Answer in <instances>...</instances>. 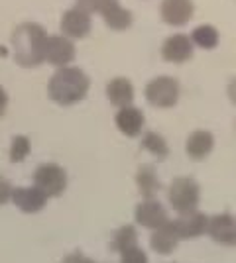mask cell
Segmentation results:
<instances>
[{
    "label": "cell",
    "mask_w": 236,
    "mask_h": 263,
    "mask_svg": "<svg viewBox=\"0 0 236 263\" xmlns=\"http://www.w3.org/2000/svg\"><path fill=\"white\" fill-rule=\"evenodd\" d=\"M193 51H195V45L187 33H171L161 44V59L175 65L189 61L193 57Z\"/></svg>",
    "instance_id": "9"
},
{
    "label": "cell",
    "mask_w": 236,
    "mask_h": 263,
    "mask_svg": "<svg viewBox=\"0 0 236 263\" xmlns=\"http://www.w3.org/2000/svg\"><path fill=\"white\" fill-rule=\"evenodd\" d=\"M142 147H144V152H148V154L157 157V159H164V157L169 155L168 140L156 130H148L142 136Z\"/></svg>",
    "instance_id": "22"
},
{
    "label": "cell",
    "mask_w": 236,
    "mask_h": 263,
    "mask_svg": "<svg viewBox=\"0 0 236 263\" xmlns=\"http://www.w3.org/2000/svg\"><path fill=\"white\" fill-rule=\"evenodd\" d=\"M6 106H8V92L0 87V114H4Z\"/></svg>",
    "instance_id": "29"
},
{
    "label": "cell",
    "mask_w": 236,
    "mask_h": 263,
    "mask_svg": "<svg viewBox=\"0 0 236 263\" xmlns=\"http://www.w3.org/2000/svg\"><path fill=\"white\" fill-rule=\"evenodd\" d=\"M47 200L40 189L32 186H14L12 193V204L24 214H38L47 206Z\"/></svg>",
    "instance_id": "12"
},
{
    "label": "cell",
    "mask_w": 236,
    "mask_h": 263,
    "mask_svg": "<svg viewBox=\"0 0 236 263\" xmlns=\"http://www.w3.org/2000/svg\"><path fill=\"white\" fill-rule=\"evenodd\" d=\"M32 181H34L35 189H40L47 198H53V197L57 198L65 193L69 177H67V171L61 165L44 163L34 171Z\"/></svg>",
    "instance_id": "5"
},
{
    "label": "cell",
    "mask_w": 236,
    "mask_h": 263,
    "mask_svg": "<svg viewBox=\"0 0 236 263\" xmlns=\"http://www.w3.org/2000/svg\"><path fill=\"white\" fill-rule=\"evenodd\" d=\"M179 234L173 226V220H169L166 224H161L159 228L152 230V238H150V246L152 250L159 255H169L175 252V248L179 246Z\"/></svg>",
    "instance_id": "15"
},
{
    "label": "cell",
    "mask_w": 236,
    "mask_h": 263,
    "mask_svg": "<svg viewBox=\"0 0 236 263\" xmlns=\"http://www.w3.org/2000/svg\"><path fill=\"white\" fill-rule=\"evenodd\" d=\"M214 149V136L213 132L205 130H193L187 140H185V152L191 159H205L207 155H211Z\"/></svg>",
    "instance_id": "17"
},
{
    "label": "cell",
    "mask_w": 236,
    "mask_h": 263,
    "mask_svg": "<svg viewBox=\"0 0 236 263\" xmlns=\"http://www.w3.org/2000/svg\"><path fill=\"white\" fill-rule=\"evenodd\" d=\"M32 152V142L28 136H14L8 147V157H10L12 163H20L24 161Z\"/></svg>",
    "instance_id": "23"
},
{
    "label": "cell",
    "mask_w": 236,
    "mask_h": 263,
    "mask_svg": "<svg viewBox=\"0 0 236 263\" xmlns=\"http://www.w3.org/2000/svg\"><path fill=\"white\" fill-rule=\"evenodd\" d=\"M101 16L102 20H104V24L111 30H114V32H124V30H128L134 24V14L128 10L126 6H122L120 2H116L111 8H106Z\"/></svg>",
    "instance_id": "19"
},
{
    "label": "cell",
    "mask_w": 236,
    "mask_h": 263,
    "mask_svg": "<svg viewBox=\"0 0 236 263\" xmlns=\"http://www.w3.org/2000/svg\"><path fill=\"white\" fill-rule=\"evenodd\" d=\"M189 37H191L193 45L195 47H201V49H214L219 45V42H221V33L211 24H199V26H195Z\"/></svg>",
    "instance_id": "20"
},
{
    "label": "cell",
    "mask_w": 236,
    "mask_h": 263,
    "mask_svg": "<svg viewBox=\"0 0 236 263\" xmlns=\"http://www.w3.org/2000/svg\"><path fill=\"white\" fill-rule=\"evenodd\" d=\"M144 97L154 108H171L179 100V83L169 75L154 77L144 88Z\"/></svg>",
    "instance_id": "4"
},
{
    "label": "cell",
    "mask_w": 236,
    "mask_h": 263,
    "mask_svg": "<svg viewBox=\"0 0 236 263\" xmlns=\"http://www.w3.org/2000/svg\"><path fill=\"white\" fill-rule=\"evenodd\" d=\"M169 263H173V261H169Z\"/></svg>",
    "instance_id": "30"
},
{
    "label": "cell",
    "mask_w": 236,
    "mask_h": 263,
    "mask_svg": "<svg viewBox=\"0 0 236 263\" xmlns=\"http://www.w3.org/2000/svg\"><path fill=\"white\" fill-rule=\"evenodd\" d=\"M75 59V44L73 40H69L63 33L56 35H47V44H45V57L44 61L53 67H67Z\"/></svg>",
    "instance_id": "6"
},
{
    "label": "cell",
    "mask_w": 236,
    "mask_h": 263,
    "mask_svg": "<svg viewBox=\"0 0 236 263\" xmlns=\"http://www.w3.org/2000/svg\"><path fill=\"white\" fill-rule=\"evenodd\" d=\"M209 238L225 248H234L236 246V216L228 212H221L209 218L207 226Z\"/></svg>",
    "instance_id": "8"
},
{
    "label": "cell",
    "mask_w": 236,
    "mask_h": 263,
    "mask_svg": "<svg viewBox=\"0 0 236 263\" xmlns=\"http://www.w3.org/2000/svg\"><path fill=\"white\" fill-rule=\"evenodd\" d=\"M134 220L138 226L146 230H156L161 224L169 222V214L157 198H142L134 209Z\"/></svg>",
    "instance_id": "7"
},
{
    "label": "cell",
    "mask_w": 236,
    "mask_h": 263,
    "mask_svg": "<svg viewBox=\"0 0 236 263\" xmlns=\"http://www.w3.org/2000/svg\"><path fill=\"white\" fill-rule=\"evenodd\" d=\"M168 200L177 214L197 210L201 202V185L195 181V177H175L168 186Z\"/></svg>",
    "instance_id": "3"
},
{
    "label": "cell",
    "mask_w": 236,
    "mask_h": 263,
    "mask_svg": "<svg viewBox=\"0 0 236 263\" xmlns=\"http://www.w3.org/2000/svg\"><path fill=\"white\" fill-rule=\"evenodd\" d=\"M136 186H138L142 198L157 197V193L161 191V181H159V175L152 165H142L136 171Z\"/></svg>",
    "instance_id": "18"
},
{
    "label": "cell",
    "mask_w": 236,
    "mask_h": 263,
    "mask_svg": "<svg viewBox=\"0 0 236 263\" xmlns=\"http://www.w3.org/2000/svg\"><path fill=\"white\" fill-rule=\"evenodd\" d=\"M138 246V232L132 224H124L120 228H116L113 232V238H111V248L113 252L122 253L124 250H130Z\"/></svg>",
    "instance_id": "21"
},
{
    "label": "cell",
    "mask_w": 236,
    "mask_h": 263,
    "mask_svg": "<svg viewBox=\"0 0 236 263\" xmlns=\"http://www.w3.org/2000/svg\"><path fill=\"white\" fill-rule=\"evenodd\" d=\"M90 79L75 65L59 67L47 81V95L59 106H73L89 95Z\"/></svg>",
    "instance_id": "1"
},
{
    "label": "cell",
    "mask_w": 236,
    "mask_h": 263,
    "mask_svg": "<svg viewBox=\"0 0 236 263\" xmlns=\"http://www.w3.org/2000/svg\"><path fill=\"white\" fill-rule=\"evenodd\" d=\"M195 4L193 0H161L159 4V16L164 24L171 28H183L191 22Z\"/></svg>",
    "instance_id": "11"
},
{
    "label": "cell",
    "mask_w": 236,
    "mask_h": 263,
    "mask_svg": "<svg viewBox=\"0 0 236 263\" xmlns=\"http://www.w3.org/2000/svg\"><path fill=\"white\" fill-rule=\"evenodd\" d=\"M120 263H148V255L140 246H134L120 253Z\"/></svg>",
    "instance_id": "25"
},
{
    "label": "cell",
    "mask_w": 236,
    "mask_h": 263,
    "mask_svg": "<svg viewBox=\"0 0 236 263\" xmlns=\"http://www.w3.org/2000/svg\"><path fill=\"white\" fill-rule=\"evenodd\" d=\"M226 92H228V99H230V102L236 106V77L228 83V88H226Z\"/></svg>",
    "instance_id": "28"
},
{
    "label": "cell",
    "mask_w": 236,
    "mask_h": 263,
    "mask_svg": "<svg viewBox=\"0 0 236 263\" xmlns=\"http://www.w3.org/2000/svg\"><path fill=\"white\" fill-rule=\"evenodd\" d=\"M173 226H175L181 240L199 238L203 234H207L209 216L199 212V209L191 210V212H183V214H177V218L173 220Z\"/></svg>",
    "instance_id": "13"
},
{
    "label": "cell",
    "mask_w": 236,
    "mask_h": 263,
    "mask_svg": "<svg viewBox=\"0 0 236 263\" xmlns=\"http://www.w3.org/2000/svg\"><path fill=\"white\" fill-rule=\"evenodd\" d=\"M106 99L114 108H124L134 102V85L128 77H114L106 83Z\"/></svg>",
    "instance_id": "16"
},
{
    "label": "cell",
    "mask_w": 236,
    "mask_h": 263,
    "mask_svg": "<svg viewBox=\"0 0 236 263\" xmlns=\"http://www.w3.org/2000/svg\"><path fill=\"white\" fill-rule=\"evenodd\" d=\"M114 126L126 138H138L144 130V112L134 104L118 108L114 114Z\"/></svg>",
    "instance_id": "14"
},
{
    "label": "cell",
    "mask_w": 236,
    "mask_h": 263,
    "mask_svg": "<svg viewBox=\"0 0 236 263\" xmlns=\"http://www.w3.org/2000/svg\"><path fill=\"white\" fill-rule=\"evenodd\" d=\"M116 2H120V0H77V6L93 16V14H102L106 8H111Z\"/></svg>",
    "instance_id": "24"
},
{
    "label": "cell",
    "mask_w": 236,
    "mask_h": 263,
    "mask_svg": "<svg viewBox=\"0 0 236 263\" xmlns=\"http://www.w3.org/2000/svg\"><path fill=\"white\" fill-rule=\"evenodd\" d=\"M12 193H14V186L4 177H0V206L12 202Z\"/></svg>",
    "instance_id": "26"
},
{
    "label": "cell",
    "mask_w": 236,
    "mask_h": 263,
    "mask_svg": "<svg viewBox=\"0 0 236 263\" xmlns=\"http://www.w3.org/2000/svg\"><path fill=\"white\" fill-rule=\"evenodd\" d=\"M47 35L49 33L40 24H20L12 33V51L16 61L24 67H35L44 63Z\"/></svg>",
    "instance_id": "2"
},
{
    "label": "cell",
    "mask_w": 236,
    "mask_h": 263,
    "mask_svg": "<svg viewBox=\"0 0 236 263\" xmlns=\"http://www.w3.org/2000/svg\"><path fill=\"white\" fill-rule=\"evenodd\" d=\"M61 263H99V261L90 259L89 255H85V253L73 252V253H67V255L61 259Z\"/></svg>",
    "instance_id": "27"
},
{
    "label": "cell",
    "mask_w": 236,
    "mask_h": 263,
    "mask_svg": "<svg viewBox=\"0 0 236 263\" xmlns=\"http://www.w3.org/2000/svg\"><path fill=\"white\" fill-rule=\"evenodd\" d=\"M93 30V18L89 12H85L79 6L69 8L61 16V33L67 35L69 40H83Z\"/></svg>",
    "instance_id": "10"
}]
</instances>
